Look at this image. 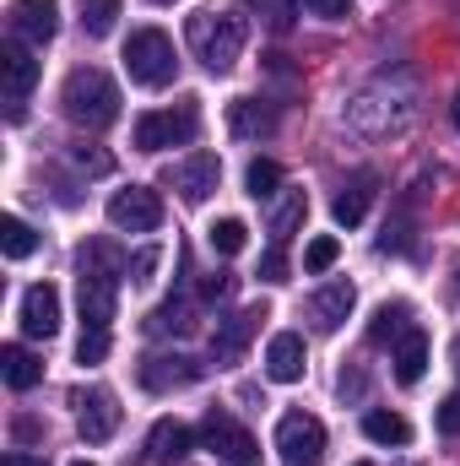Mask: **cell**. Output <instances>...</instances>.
<instances>
[{"instance_id":"cell-13","label":"cell","mask_w":460,"mask_h":466,"mask_svg":"<svg viewBox=\"0 0 460 466\" xmlns=\"http://www.w3.org/2000/svg\"><path fill=\"white\" fill-rule=\"evenodd\" d=\"M22 331H27V337H44V342L60 331V288L33 282V288L22 293Z\"/></svg>"},{"instance_id":"cell-36","label":"cell","mask_w":460,"mask_h":466,"mask_svg":"<svg viewBox=\"0 0 460 466\" xmlns=\"http://www.w3.org/2000/svg\"><path fill=\"white\" fill-rule=\"evenodd\" d=\"M287 271H293V266H287V249L271 244V249L260 255V282H287Z\"/></svg>"},{"instance_id":"cell-45","label":"cell","mask_w":460,"mask_h":466,"mask_svg":"<svg viewBox=\"0 0 460 466\" xmlns=\"http://www.w3.org/2000/svg\"><path fill=\"white\" fill-rule=\"evenodd\" d=\"M357 466H374V461H357Z\"/></svg>"},{"instance_id":"cell-30","label":"cell","mask_w":460,"mask_h":466,"mask_svg":"<svg viewBox=\"0 0 460 466\" xmlns=\"http://www.w3.org/2000/svg\"><path fill=\"white\" fill-rule=\"evenodd\" d=\"M206 238H212V249H217V255H238V249L249 244V228H244L238 218H217V223L206 228Z\"/></svg>"},{"instance_id":"cell-25","label":"cell","mask_w":460,"mask_h":466,"mask_svg":"<svg viewBox=\"0 0 460 466\" xmlns=\"http://www.w3.org/2000/svg\"><path fill=\"white\" fill-rule=\"evenodd\" d=\"M304 218H309V196H304V190H293V196L276 207V218H271V244H282V249H287V238L304 228Z\"/></svg>"},{"instance_id":"cell-11","label":"cell","mask_w":460,"mask_h":466,"mask_svg":"<svg viewBox=\"0 0 460 466\" xmlns=\"http://www.w3.org/2000/svg\"><path fill=\"white\" fill-rule=\"evenodd\" d=\"M55 33H60V5H55V0H16V5H11V38L44 49Z\"/></svg>"},{"instance_id":"cell-8","label":"cell","mask_w":460,"mask_h":466,"mask_svg":"<svg viewBox=\"0 0 460 466\" xmlns=\"http://www.w3.org/2000/svg\"><path fill=\"white\" fill-rule=\"evenodd\" d=\"M109 223H115L119 233H152V228H163V201H157V190H146V185L119 190L115 201H109Z\"/></svg>"},{"instance_id":"cell-32","label":"cell","mask_w":460,"mask_h":466,"mask_svg":"<svg viewBox=\"0 0 460 466\" xmlns=\"http://www.w3.org/2000/svg\"><path fill=\"white\" fill-rule=\"evenodd\" d=\"M109 358V326H87L76 342V363H104Z\"/></svg>"},{"instance_id":"cell-41","label":"cell","mask_w":460,"mask_h":466,"mask_svg":"<svg viewBox=\"0 0 460 466\" xmlns=\"http://www.w3.org/2000/svg\"><path fill=\"white\" fill-rule=\"evenodd\" d=\"M450 119H455V130H460V87H455V104H450Z\"/></svg>"},{"instance_id":"cell-6","label":"cell","mask_w":460,"mask_h":466,"mask_svg":"<svg viewBox=\"0 0 460 466\" xmlns=\"http://www.w3.org/2000/svg\"><path fill=\"white\" fill-rule=\"evenodd\" d=\"M201 440H206V445H212L228 466H260V445H255V434H249L233 412H223V407H212V412H206Z\"/></svg>"},{"instance_id":"cell-35","label":"cell","mask_w":460,"mask_h":466,"mask_svg":"<svg viewBox=\"0 0 460 466\" xmlns=\"http://www.w3.org/2000/svg\"><path fill=\"white\" fill-rule=\"evenodd\" d=\"M71 157H76V168H82V174H109V168H115V157H109V152H98V147H87V141H82V147H71Z\"/></svg>"},{"instance_id":"cell-27","label":"cell","mask_w":460,"mask_h":466,"mask_svg":"<svg viewBox=\"0 0 460 466\" xmlns=\"http://www.w3.org/2000/svg\"><path fill=\"white\" fill-rule=\"evenodd\" d=\"M157 337H185V331H195V315H190V304L185 299H168L163 309H152V320H146Z\"/></svg>"},{"instance_id":"cell-2","label":"cell","mask_w":460,"mask_h":466,"mask_svg":"<svg viewBox=\"0 0 460 466\" xmlns=\"http://www.w3.org/2000/svg\"><path fill=\"white\" fill-rule=\"evenodd\" d=\"M244 38H249V27H244L238 11H195L190 16V49H195V60L212 76H228L233 66H238Z\"/></svg>"},{"instance_id":"cell-34","label":"cell","mask_w":460,"mask_h":466,"mask_svg":"<svg viewBox=\"0 0 460 466\" xmlns=\"http://www.w3.org/2000/svg\"><path fill=\"white\" fill-rule=\"evenodd\" d=\"M233 288H238V277H233V271H212V277H201V299H206V304L233 299Z\"/></svg>"},{"instance_id":"cell-16","label":"cell","mask_w":460,"mask_h":466,"mask_svg":"<svg viewBox=\"0 0 460 466\" xmlns=\"http://www.w3.org/2000/svg\"><path fill=\"white\" fill-rule=\"evenodd\" d=\"M352 304H357V288H352V282H325V288L309 299V320H315L320 331H336L346 315H352Z\"/></svg>"},{"instance_id":"cell-33","label":"cell","mask_w":460,"mask_h":466,"mask_svg":"<svg viewBox=\"0 0 460 466\" xmlns=\"http://www.w3.org/2000/svg\"><path fill=\"white\" fill-rule=\"evenodd\" d=\"M336 255H342V244H336V238H315V244L304 249V266H309V271H331V266H336Z\"/></svg>"},{"instance_id":"cell-22","label":"cell","mask_w":460,"mask_h":466,"mask_svg":"<svg viewBox=\"0 0 460 466\" xmlns=\"http://www.w3.org/2000/svg\"><path fill=\"white\" fill-rule=\"evenodd\" d=\"M406 331H412V309H406L401 299H395V304H379V315L368 320V342H374V348H385V342H401Z\"/></svg>"},{"instance_id":"cell-4","label":"cell","mask_w":460,"mask_h":466,"mask_svg":"<svg viewBox=\"0 0 460 466\" xmlns=\"http://www.w3.org/2000/svg\"><path fill=\"white\" fill-rule=\"evenodd\" d=\"M195 130H201V109L185 98V104H174V109L141 115L135 130H130V141H135V152H168V147H190Z\"/></svg>"},{"instance_id":"cell-15","label":"cell","mask_w":460,"mask_h":466,"mask_svg":"<svg viewBox=\"0 0 460 466\" xmlns=\"http://www.w3.org/2000/svg\"><path fill=\"white\" fill-rule=\"evenodd\" d=\"M190 451H195V434H190L179 418H157V423H152V434H146V461L174 466V461H185Z\"/></svg>"},{"instance_id":"cell-1","label":"cell","mask_w":460,"mask_h":466,"mask_svg":"<svg viewBox=\"0 0 460 466\" xmlns=\"http://www.w3.org/2000/svg\"><path fill=\"white\" fill-rule=\"evenodd\" d=\"M60 104H65L71 125H82V130H109V125L119 119V87H115L109 71H98V66H76V71L65 76Z\"/></svg>"},{"instance_id":"cell-20","label":"cell","mask_w":460,"mask_h":466,"mask_svg":"<svg viewBox=\"0 0 460 466\" xmlns=\"http://www.w3.org/2000/svg\"><path fill=\"white\" fill-rule=\"evenodd\" d=\"M423 369H428V337L412 326V331L395 342V380H401V385H417Z\"/></svg>"},{"instance_id":"cell-17","label":"cell","mask_w":460,"mask_h":466,"mask_svg":"<svg viewBox=\"0 0 460 466\" xmlns=\"http://www.w3.org/2000/svg\"><path fill=\"white\" fill-rule=\"evenodd\" d=\"M304 337L298 331H282V337H271V348H265V374L276 380V385H293V380H304Z\"/></svg>"},{"instance_id":"cell-5","label":"cell","mask_w":460,"mask_h":466,"mask_svg":"<svg viewBox=\"0 0 460 466\" xmlns=\"http://www.w3.org/2000/svg\"><path fill=\"white\" fill-rule=\"evenodd\" d=\"M276 451L287 466H320L325 461V423L315 412H282L276 423Z\"/></svg>"},{"instance_id":"cell-23","label":"cell","mask_w":460,"mask_h":466,"mask_svg":"<svg viewBox=\"0 0 460 466\" xmlns=\"http://www.w3.org/2000/svg\"><path fill=\"white\" fill-rule=\"evenodd\" d=\"M228 125H233V136H271L276 130V115L260 98H238L228 109Z\"/></svg>"},{"instance_id":"cell-43","label":"cell","mask_w":460,"mask_h":466,"mask_svg":"<svg viewBox=\"0 0 460 466\" xmlns=\"http://www.w3.org/2000/svg\"><path fill=\"white\" fill-rule=\"evenodd\" d=\"M71 466H93V461H71Z\"/></svg>"},{"instance_id":"cell-39","label":"cell","mask_w":460,"mask_h":466,"mask_svg":"<svg viewBox=\"0 0 460 466\" xmlns=\"http://www.w3.org/2000/svg\"><path fill=\"white\" fill-rule=\"evenodd\" d=\"M130 271H135V282H146V277L157 271V249H141V255L130 260Z\"/></svg>"},{"instance_id":"cell-18","label":"cell","mask_w":460,"mask_h":466,"mask_svg":"<svg viewBox=\"0 0 460 466\" xmlns=\"http://www.w3.org/2000/svg\"><path fill=\"white\" fill-rule=\"evenodd\" d=\"M374 185H379V179H374L368 168L352 174V179L342 185V196L331 201V218H336L342 228H357V223H363V212H368V201H374Z\"/></svg>"},{"instance_id":"cell-26","label":"cell","mask_w":460,"mask_h":466,"mask_svg":"<svg viewBox=\"0 0 460 466\" xmlns=\"http://www.w3.org/2000/svg\"><path fill=\"white\" fill-rule=\"evenodd\" d=\"M363 434L374 445H406L412 440V423L401 412H363Z\"/></svg>"},{"instance_id":"cell-38","label":"cell","mask_w":460,"mask_h":466,"mask_svg":"<svg viewBox=\"0 0 460 466\" xmlns=\"http://www.w3.org/2000/svg\"><path fill=\"white\" fill-rule=\"evenodd\" d=\"M439 429L460 440V390H455V396H445V407H439Z\"/></svg>"},{"instance_id":"cell-40","label":"cell","mask_w":460,"mask_h":466,"mask_svg":"<svg viewBox=\"0 0 460 466\" xmlns=\"http://www.w3.org/2000/svg\"><path fill=\"white\" fill-rule=\"evenodd\" d=\"M0 466H49V461H44V456H27V451H11Z\"/></svg>"},{"instance_id":"cell-42","label":"cell","mask_w":460,"mask_h":466,"mask_svg":"<svg viewBox=\"0 0 460 466\" xmlns=\"http://www.w3.org/2000/svg\"><path fill=\"white\" fill-rule=\"evenodd\" d=\"M455 293H460V266H455Z\"/></svg>"},{"instance_id":"cell-14","label":"cell","mask_w":460,"mask_h":466,"mask_svg":"<svg viewBox=\"0 0 460 466\" xmlns=\"http://www.w3.org/2000/svg\"><path fill=\"white\" fill-rule=\"evenodd\" d=\"M76 407H82V440H87V445H109V440H115V429H119L115 390H87Z\"/></svg>"},{"instance_id":"cell-10","label":"cell","mask_w":460,"mask_h":466,"mask_svg":"<svg viewBox=\"0 0 460 466\" xmlns=\"http://www.w3.org/2000/svg\"><path fill=\"white\" fill-rule=\"evenodd\" d=\"M0 76H5V104H11V119H22V104H27L33 82H38V60H33V49H27L22 38H11V44L0 49Z\"/></svg>"},{"instance_id":"cell-37","label":"cell","mask_w":460,"mask_h":466,"mask_svg":"<svg viewBox=\"0 0 460 466\" xmlns=\"http://www.w3.org/2000/svg\"><path fill=\"white\" fill-rule=\"evenodd\" d=\"M315 16H325V22H342V16H352V0H304Z\"/></svg>"},{"instance_id":"cell-24","label":"cell","mask_w":460,"mask_h":466,"mask_svg":"<svg viewBox=\"0 0 460 466\" xmlns=\"http://www.w3.org/2000/svg\"><path fill=\"white\" fill-rule=\"evenodd\" d=\"M76 266H82V277H119L125 271V255H119V244H109V238H93V244H82Z\"/></svg>"},{"instance_id":"cell-12","label":"cell","mask_w":460,"mask_h":466,"mask_svg":"<svg viewBox=\"0 0 460 466\" xmlns=\"http://www.w3.org/2000/svg\"><path fill=\"white\" fill-rule=\"evenodd\" d=\"M201 380V363H190L185 352H152V358H141V385L146 390H185V385H195Z\"/></svg>"},{"instance_id":"cell-19","label":"cell","mask_w":460,"mask_h":466,"mask_svg":"<svg viewBox=\"0 0 460 466\" xmlns=\"http://www.w3.org/2000/svg\"><path fill=\"white\" fill-rule=\"evenodd\" d=\"M119 304V277H82V320L87 326H109Z\"/></svg>"},{"instance_id":"cell-21","label":"cell","mask_w":460,"mask_h":466,"mask_svg":"<svg viewBox=\"0 0 460 466\" xmlns=\"http://www.w3.org/2000/svg\"><path fill=\"white\" fill-rule=\"evenodd\" d=\"M0 374H5V385H11V390H33V385L44 380V363H38L27 348H16V342H11V348L0 352Z\"/></svg>"},{"instance_id":"cell-31","label":"cell","mask_w":460,"mask_h":466,"mask_svg":"<svg viewBox=\"0 0 460 466\" xmlns=\"http://www.w3.org/2000/svg\"><path fill=\"white\" fill-rule=\"evenodd\" d=\"M115 16H119V0H82V27H87L93 38L115 33Z\"/></svg>"},{"instance_id":"cell-9","label":"cell","mask_w":460,"mask_h":466,"mask_svg":"<svg viewBox=\"0 0 460 466\" xmlns=\"http://www.w3.org/2000/svg\"><path fill=\"white\" fill-rule=\"evenodd\" d=\"M260 320H265V304H249V309H238L228 320H217V331H212V363H238L244 348L255 342V331H260Z\"/></svg>"},{"instance_id":"cell-7","label":"cell","mask_w":460,"mask_h":466,"mask_svg":"<svg viewBox=\"0 0 460 466\" xmlns=\"http://www.w3.org/2000/svg\"><path fill=\"white\" fill-rule=\"evenodd\" d=\"M217 179H223V157L217 152H190V157L168 163V174H163V185H174L190 207H201L217 190Z\"/></svg>"},{"instance_id":"cell-28","label":"cell","mask_w":460,"mask_h":466,"mask_svg":"<svg viewBox=\"0 0 460 466\" xmlns=\"http://www.w3.org/2000/svg\"><path fill=\"white\" fill-rule=\"evenodd\" d=\"M276 185H282V168H276L271 157H255V163L244 168V190H249L255 201H271V196H276Z\"/></svg>"},{"instance_id":"cell-29","label":"cell","mask_w":460,"mask_h":466,"mask_svg":"<svg viewBox=\"0 0 460 466\" xmlns=\"http://www.w3.org/2000/svg\"><path fill=\"white\" fill-rule=\"evenodd\" d=\"M0 249H5L11 260H27V255L38 249V233L27 228L22 218H0Z\"/></svg>"},{"instance_id":"cell-3","label":"cell","mask_w":460,"mask_h":466,"mask_svg":"<svg viewBox=\"0 0 460 466\" xmlns=\"http://www.w3.org/2000/svg\"><path fill=\"white\" fill-rule=\"evenodd\" d=\"M125 71L135 87H168L179 76V55H174V38L163 27H135L125 38Z\"/></svg>"},{"instance_id":"cell-44","label":"cell","mask_w":460,"mask_h":466,"mask_svg":"<svg viewBox=\"0 0 460 466\" xmlns=\"http://www.w3.org/2000/svg\"><path fill=\"white\" fill-rule=\"evenodd\" d=\"M157 5H174V0H157Z\"/></svg>"}]
</instances>
